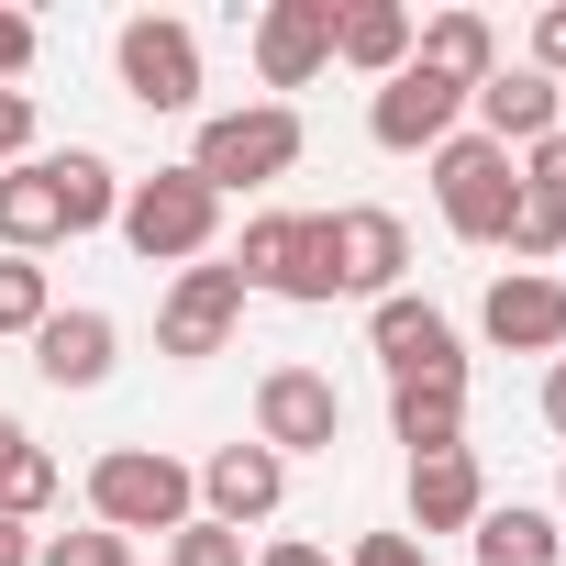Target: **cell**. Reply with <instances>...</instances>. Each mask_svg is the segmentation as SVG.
Returning <instances> with one entry per match:
<instances>
[{
    "label": "cell",
    "instance_id": "8fae6325",
    "mask_svg": "<svg viewBox=\"0 0 566 566\" xmlns=\"http://www.w3.org/2000/svg\"><path fill=\"white\" fill-rule=\"evenodd\" d=\"M367 356H378L389 378H467V356H455V323H444L433 301H411V290L367 301Z\"/></svg>",
    "mask_w": 566,
    "mask_h": 566
},
{
    "label": "cell",
    "instance_id": "277c9868",
    "mask_svg": "<svg viewBox=\"0 0 566 566\" xmlns=\"http://www.w3.org/2000/svg\"><path fill=\"white\" fill-rule=\"evenodd\" d=\"M145 266H200L222 244V200L189 178V167H156V178H123V222H112Z\"/></svg>",
    "mask_w": 566,
    "mask_h": 566
},
{
    "label": "cell",
    "instance_id": "9c48e42d",
    "mask_svg": "<svg viewBox=\"0 0 566 566\" xmlns=\"http://www.w3.org/2000/svg\"><path fill=\"white\" fill-rule=\"evenodd\" d=\"M455 123H467V90H455V78H433V67H400V78H378V90H367V134H378L389 156H433Z\"/></svg>",
    "mask_w": 566,
    "mask_h": 566
},
{
    "label": "cell",
    "instance_id": "74e56055",
    "mask_svg": "<svg viewBox=\"0 0 566 566\" xmlns=\"http://www.w3.org/2000/svg\"><path fill=\"white\" fill-rule=\"evenodd\" d=\"M555 511H566V478H555Z\"/></svg>",
    "mask_w": 566,
    "mask_h": 566
},
{
    "label": "cell",
    "instance_id": "f1b7e54d",
    "mask_svg": "<svg viewBox=\"0 0 566 566\" xmlns=\"http://www.w3.org/2000/svg\"><path fill=\"white\" fill-rule=\"evenodd\" d=\"M34 56H45L34 12H12V0H0V90H23V78H34Z\"/></svg>",
    "mask_w": 566,
    "mask_h": 566
},
{
    "label": "cell",
    "instance_id": "52a82bcc",
    "mask_svg": "<svg viewBox=\"0 0 566 566\" xmlns=\"http://www.w3.org/2000/svg\"><path fill=\"white\" fill-rule=\"evenodd\" d=\"M255 444L290 467V455H334L345 444V389L323 367H266L255 378Z\"/></svg>",
    "mask_w": 566,
    "mask_h": 566
},
{
    "label": "cell",
    "instance_id": "9a60e30c",
    "mask_svg": "<svg viewBox=\"0 0 566 566\" xmlns=\"http://www.w3.org/2000/svg\"><path fill=\"white\" fill-rule=\"evenodd\" d=\"M467 112H478V134H489L500 156H522V145L566 134V90H555V78H533V67H500L489 90H467Z\"/></svg>",
    "mask_w": 566,
    "mask_h": 566
},
{
    "label": "cell",
    "instance_id": "44dd1931",
    "mask_svg": "<svg viewBox=\"0 0 566 566\" xmlns=\"http://www.w3.org/2000/svg\"><path fill=\"white\" fill-rule=\"evenodd\" d=\"M45 189H56V222H67V244H78V233H101V222H123V167H112V156H90V145L45 156Z\"/></svg>",
    "mask_w": 566,
    "mask_h": 566
},
{
    "label": "cell",
    "instance_id": "4dcf8cb0",
    "mask_svg": "<svg viewBox=\"0 0 566 566\" xmlns=\"http://www.w3.org/2000/svg\"><path fill=\"white\" fill-rule=\"evenodd\" d=\"M34 156V90H0V167Z\"/></svg>",
    "mask_w": 566,
    "mask_h": 566
},
{
    "label": "cell",
    "instance_id": "7c38bea8",
    "mask_svg": "<svg viewBox=\"0 0 566 566\" xmlns=\"http://www.w3.org/2000/svg\"><path fill=\"white\" fill-rule=\"evenodd\" d=\"M478 334H489L500 356H555V345H566V277H544V266H511V277H489Z\"/></svg>",
    "mask_w": 566,
    "mask_h": 566
},
{
    "label": "cell",
    "instance_id": "5bb4252c",
    "mask_svg": "<svg viewBox=\"0 0 566 566\" xmlns=\"http://www.w3.org/2000/svg\"><path fill=\"white\" fill-rule=\"evenodd\" d=\"M277 500H290V467L266 444H211L200 455V522L244 533V522H277Z\"/></svg>",
    "mask_w": 566,
    "mask_h": 566
},
{
    "label": "cell",
    "instance_id": "d6a6232c",
    "mask_svg": "<svg viewBox=\"0 0 566 566\" xmlns=\"http://www.w3.org/2000/svg\"><path fill=\"white\" fill-rule=\"evenodd\" d=\"M345 566H422V544H411V533H367Z\"/></svg>",
    "mask_w": 566,
    "mask_h": 566
},
{
    "label": "cell",
    "instance_id": "d4e9b609",
    "mask_svg": "<svg viewBox=\"0 0 566 566\" xmlns=\"http://www.w3.org/2000/svg\"><path fill=\"white\" fill-rule=\"evenodd\" d=\"M522 266H555L566 255V200H544V189H522V211H511V233H500Z\"/></svg>",
    "mask_w": 566,
    "mask_h": 566
},
{
    "label": "cell",
    "instance_id": "484cf974",
    "mask_svg": "<svg viewBox=\"0 0 566 566\" xmlns=\"http://www.w3.org/2000/svg\"><path fill=\"white\" fill-rule=\"evenodd\" d=\"M34 566H134V544H123L112 522H78V533H45Z\"/></svg>",
    "mask_w": 566,
    "mask_h": 566
},
{
    "label": "cell",
    "instance_id": "7402d4cb",
    "mask_svg": "<svg viewBox=\"0 0 566 566\" xmlns=\"http://www.w3.org/2000/svg\"><path fill=\"white\" fill-rule=\"evenodd\" d=\"M45 244H67V222H56L45 156H23V167H0V255H45Z\"/></svg>",
    "mask_w": 566,
    "mask_h": 566
},
{
    "label": "cell",
    "instance_id": "4fadbf2b",
    "mask_svg": "<svg viewBox=\"0 0 566 566\" xmlns=\"http://www.w3.org/2000/svg\"><path fill=\"white\" fill-rule=\"evenodd\" d=\"M334 67V0H266L255 12V78L266 90H312Z\"/></svg>",
    "mask_w": 566,
    "mask_h": 566
},
{
    "label": "cell",
    "instance_id": "cb8c5ba5",
    "mask_svg": "<svg viewBox=\"0 0 566 566\" xmlns=\"http://www.w3.org/2000/svg\"><path fill=\"white\" fill-rule=\"evenodd\" d=\"M45 312H56V277L34 266V255H0V334H45Z\"/></svg>",
    "mask_w": 566,
    "mask_h": 566
},
{
    "label": "cell",
    "instance_id": "3957f363",
    "mask_svg": "<svg viewBox=\"0 0 566 566\" xmlns=\"http://www.w3.org/2000/svg\"><path fill=\"white\" fill-rule=\"evenodd\" d=\"M233 277H244V301H255V290H266V301H301V312L345 301V290H334V233H323V211H255L244 244H233Z\"/></svg>",
    "mask_w": 566,
    "mask_h": 566
},
{
    "label": "cell",
    "instance_id": "6da1fadb",
    "mask_svg": "<svg viewBox=\"0 0 566 566\" xmlns=\"http://www.w3.org/2000/svg\"><path fill=\"white\" fill-rule=\"evenodd\" d=\"M301 156H312V123H301L290 101H244V112H211V123H200V145H189V178H200L211 200H233V189L290 178Z\"/></svg>",
    "mask_w": 566,
    "mask_h": 566
},
{
    "label": "cell",
    "instance_id": "e0dca14e",
    "mask_svg": "<svg viewBox=\"0 0 566 566\" xmlns=\"http://www.w3.org/2000/svg\"><path fill=\"white\" fill-rule=\"evenodd\" d=\"M478 511H489V478H478L467 444H455V455H411V544H433V533H478Z\"/></svg>",
    "mask_w": 566,
    "mask_h": 566
},
{
    "label": "cell",
    "instance_id": "ffe728a7",
    "mask_svg": "<svg viewBox=\"0 0 566 566\" xmlns=\"http://www.w3.org/2000/svg\"><path fill=\"white\" fill-rule=\"evenodd\" d=\"M389 433L411 455H455L467 444V378H389Z\"/></svg>",
    "mask_w": 566,
    "mask_h": 566
},
{
    "label": "cell",
    "instance_id": "8d00e7d4",
    "mask_svg": "<svg viewBox=\"0 0 566 566\" xmlns=\"http://www.w3.org/2000/svg\"><path fill=\"white\" fill-rule=\"evenodd\" d=\"M23 455H34V433H23V422H12V411H0V478H12V467H23Z\"/></svg>",
    "mask_w": 566,
    "mask_h": 566
},
{
    "label": "cell",
    "instance_id": "ba28073f",
    "mask_svg": "<svg viewBox=\"0 0 566 566\" xmlns=\"http://www.w3.org/2000/svg\"><path fill=\"white\" fill-rule=\"evenodd\" d=\"M233 323H244V277L200 255V266H178V277H167V301H156V356L200 367V356H222V345H233Z\"/></svg>",
    "mask_w": 566,
    "mask_h": 566
},
{
    "label": "cell",
    "instance_id": "7a4b0ae2",
    "mask_svg": "<svg viewBox=\"0 0 566 566\" xmlns=\"http://www.w3.org/2000/svg\"><path fill=\"white\" fill-rule=\"evenodd\" d=\"M90 522H112L123 544L134 533H178V522H200V467H178L167 444H112L90 467Z\"/></svg>",
    "mask_w": 566,
    "mask_h": 566
},
{
    "label": "cell",
    "instance_id": "1f68e13d",
    "mask_svg": "<svg viewBox=\"0 0 566 566\" xmlns=\"http://www.w3.org/2000/svg\"><path fill=\"white\" fill-rule=\"evenodd\" d=\"M533 78L566 90V0H555V12H533Z\"/></svg>",
    "mask_w": 566,
    "mask_h": 566
},
{
    "label": "cell",
    "instance_id": "603a6c76",
    "mask_svg": "<svg viewBox=\"0 0 566 566\" xmlns=\"http://www.w3.org/2000/svg\"><path fill=\"white\" fill-rule=\"evenodd\" d=\"M467 544H478V566H555V544H566V533H555V511H533V500H511V511L489 500Z\"/></svg>",
    "mask_w": 566,
    "mask_h": 566
},
{
    "label": "cell",
    "instance_id": "ac0fdd59",
    "mask_svg": "<svg viewBox=\"0 0 566 566\" xmlns=\"http://www.w3.org/2000/svg\"><path fill=\"white\" fill-rule=\"evenodd\" d=\"M334 67L400 78L411 67V12H400V0H334Z\"/></svg>",
    "mask_w": 566,
    "mask_h": 566
},
{
    "label": "cell",
    "instance_id": "30bf717a",
    "mask_svg": "<svg viewBox=\"0 0 566 566\" xmlns=\"http://www.w3.org/2000/svg\"><path fill=\"white\" fill-rule=\"evenodd\" d=\"M323 233H334V290H356V301H389L400 290V266H411V222L400 211L345 200V211H323Z\"/></svg>",
    "mask_w": 566,
    "mask_h": 566
},
{
    "label": "cell",
    "instance_id": "83f0119b",
    "mask_svg": "<svg viewBox=\"0 0 566 566\" xmlns=\"http://www.w3.org/2000/svg\"><path fill=\"white\" fill-rule=\"evenodd\" d=\"M167 566H244V533H222V522H178V533H167Z\"/></svg>",
    "mask_w": 566,
    "mask_h": 566
},
{
    "label": "cell",
    "instance_id": "5b68a950",
    "mask_svg": "<svg viewBox=\"0 0 566 566\" xmlns=\"http://www.w3.org/2000/svg\"><path fill=\"white\" fill-rule=\"evenodd\" d=\"M433 200H444V233L455 244H500L511 211H522V167L489 134H444L433 145Z\"/></svg>",
    "mask_w": 566,
    "mask_h": 566
},
{
    "label": "cell",
    "instance_id": "4316f807",
    "mask_svg": "<svg viewBox=\"0 0 566 566\" xmlns=\"http://www.w3.org/2000/svg\"><path fill=\"white\" fill-rule=\"evenodd\" d=\"M45 500H56V455H45V444H34V455H23V467H12V478H0V522H34V511H45Z\"/></svg>",
    "mask_w": 566,
    "mask_h": 566
},
{
    "label": "cell",
    "instance_id": "e575fe53",
    "mask_svg": "<svg viewBox=\"0 0 566 566\" xmlns=\"http://www.w3.org/2000/svg\"><path fill=\"white\" fill-rule=\"evenodd\" d=\"M544 433H555V444H566V356H555V367H544Z\"/></svg>",
    "mask_w": 566,
    "mask_h": 566
},
{
    "label": "cell",
    "instance_id": "d6986e66",
    "mask_svg": "<svg viewBox=\"0 0 566 566\" xmlns=\"http://www.w3.org/2000/svg\"><path fill=\"white\" fill-rule=\"evenodd\" d=\"M411 67H433V78H455V90H489V78H500L489 12H433V23H411Z\"/></svg>",
    "mask_w": 566,
    "mask_h": 566
},
{
    "label": "cell",
    "instance_id": "836d02e7",
    "mask_svg": "<svg viewBox=\"0 0 566 566\" xmlns=\"http://www.w3.org/2000/svg\"><path fill=\"white\" fill-rule=\"evenodd\" d=\"M255 566H334V555H323V544H301V533H277V544H266Z\"/></svg>",
    "mask_w": 566,
    "mask_h": 566
},
{
    "label": "cell",
    "instance_id": "d590c367",
    "mask_svg": "<svg viewBox=\"0 0 566 566\" xmlns=\"http://www.w3.org/2000/svg\"><path fill=\"white\" fill-rule=\"evenodd\" d=\"M34 544H45L34 522H0V566H34Z\"/></svg>",
    "mask_w": 566,
    "mask_h": 566
},
{
    "label": "cell",
    "instance_id": "f546056e",
    "mask_svg": "<svg viewBox=\"0 0 566 566\" xmlns=\"http://www.w3.org/2000/svg\"><path fill=\"white\" fill-rule=\"evenodd\" d=\"M511 167H522V189H544V200H566V134H544V145H522Z\"/></svg>",
    "mask_w": 566,
    "mask_h": 566
},
{
    "label": "cell",
    "instance_id": "8992f818",
    "mask_svg": "<svg viewBox=\"0 0 566 566\" xmlns=\"http://www.w3.org/2000/svg\"><path fill=\"white\" fill-rule=\"evenodd\" d=\"M112 78H123V101H145V112H200V34L167 23V12H134V23L112 34Z\"/></svg>",
    "mask_w": 566,
    "mask_h": 566
},
{
    "label": "cell",
    "instance_id": "2e32d148",
    "mask_svg": "<svg viewBox=\"0 0 566 566\" xmlns=\"http://www.w3.org/2000/svg\"><path fill=\"white\" fill-rule=\"evenodd\" d=\"M112 356H123V323L112 312H45V334H34V367H45V389H101L112 378Z\"/></svg>",
    "mask_w": 566,
    "mask_h": 566
}]
</instances>
